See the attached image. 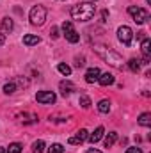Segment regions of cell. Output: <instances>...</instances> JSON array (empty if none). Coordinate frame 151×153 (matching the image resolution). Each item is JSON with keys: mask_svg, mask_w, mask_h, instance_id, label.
Listing matches in <instances>:
<instances>
[{"mask_svg": "<svg viewBox=\"0 0 151 153\" xmlns=\"http://www.w3.org/2000/svg\"><path fill=\"white\" fill-rule=\"evenodd\" d=\"M117 39L124 45V46H130L132 45V39H133V30L128 27V25H123L117 29Z\"/></svg>", "mask_w": 151, "mask_h": 153, "instance_id": "5", "label": "cell"}, {"mask_svg": "<svg viewBox=\"0 0 151 153\" xmlns=\"http://www.w3.org/2000/svg\"><path fill=\"white\" fill-rule=\"evenodd\" d=\"M78 103H80V107H82V109H89V107H91V98H89L87 94H80Z\"/></svg>", "mask_w": 151, "mask_h": 153, "instance_id": "19", "label": "cell"}, {"mask_svg": "<svg viewBox=\"0 0 151 153\" xmlns=\"http://www.w3.org/2000/svg\"><path fill=\"white\" fill-rule=\"evenodd\" d=\"M115 141H117V134H115V132H110V134H107V137H105L103 144H105V148H112Z\"/></svg>", "mask_w": 151, "mask_h": 153, "instance_id": "15", "label": "cell"}, {"mask_svg": "<svg viewBox=\"0 0 151 153\" xmlns=\"http://www.w3.org/2000/svg\"><path fill=\"white\" fill-rule=\"evenodd\" d=\"M93 50L107 62V64H110L114 68H119V70H123V64H124V61H123V57L117 53V52H114L110 50L109 46H105V45H94L93 46Z\"/></svg>", "mask_w": 151, "mask_h": 153, "instance_id": "1", "label": "cell"}, {"mask_svg": "<svg viewBox=\"0 0 151 153\" xmlns=\"http://www.w3.org/2000/svg\"><path fill=\"white\" fill-rule=\"evenodd\" d=\"M103 132H105V130H103V126H98V128H96V130H94V132H93L89 137H87V139H89L93 144H96V143H98V141L103 137Z\"/></svg>", "mask_w": 151, "mask_h": 153, "instance_id": "12", "label": "cell"}, {"mask_svg": "<svg viewBox=\"0 0 151 153\" xmlns=\"http://www.w3.org/2000/svg\"><path fill=\"white\" fill-rule=\"evenodd\" d=\"M41 38L39 36H34V34H27V36H23V45L25 46H34V45H38Z\"/></svg>", "mask_w": 151, "mask_h": 153, "instance_id": "14", "label": "cell"}, {"mask_svg": "<svg viewBox=\"0 0 151 153\" xmlns=\"http://www.w3.org/2000/svg\"><path fill=\"white\" fill-rule=\"evenodd\" d=\"M13 29H14V23H13V20L11 18H4L2 22H0V34H9V32H13Z\"/></svg>", "mask_w": 151, "mask_h": 153, "instance_id": "10", "label": "cell"}, {"mask_svg": "<svg viewBox=\"0 0 151 153\" xmlns=\"http://www.w3.org/2000/svg\"><path fill=\"white\" fill-rule=\"evenodd\" d=\"M124 153H142V150L141 148H128Z\"/></svg>", "mask_w": 151, "mask_h": 153, "instance_id": "28", "label": "cell"}, {"mask_svg": "<svg viewBox=\"0 0 151 153\" xmlns=\"http://www.w3.org/2000/svg\"><path fill=\"white\" fill-rule=\"evenodd\" d=\"M87 153H101L100 150H96V148H91V150H87Z\"/></svg>", "mask_w": 151, "mask_h": 153, "instance_id": "30", "label": "cell"}, {"mask_svg": "<svg viewBox=\"0 0 151 153\" xmlns=\"http://www.w3.org/2000/svg\"><path fill=\"white\" fill-rule=\"evenodd\" d=\"M57 70H59V73H62V75H66V76L71 75V68H70L68 64H64V62H61V64L57 66Z\"/></svg>", "mask_w": 151, "mask_h": 153, "instance_id": "24", "label": "cell"}, {"mask_svg": "<svg viewBox=\"0 0 151 153\" xmlns=\"http://www.w3.org/2000/svg\"><path fill=\"white\" fill-rule=\"evenodd\" d=\"M100 75H101V71H100L98 68H89V70L85 71V82H87V84H94V82H98Z\"/></svg>", "mask_w": 151, "mask_h": 153, "instance_id": "8", "label": "cell"}, {"mask_svg": "<svg viewBox=\"0 0 151 153\" xmlns=\"http://www.w3.org/2000/svg\"><path fill=\"white\" fill-rule=\"evenodd\" d=\"M94 13H96V7L91 2H80L71 7V16L76 22H89L94 18Z\"/></svg>", "mask_w": 151, "mask_h": 153, "instance_id": "2", "label": "cell"}, {"mask_svg": "<svg viewBox=\"0 0 151 153\" xmlns=\"http://www.w3.org/2000/svg\"><path fill=\"white\" fill-rule=\"evenodd\" d=\"M14 91H16V82H14V80L7 82V84L4 85V93H5V94H14Z\"/></svg>", "mask_w": 151, "mask_h": 153, "instance_id": "21", "label": "cell"}, {"mask_svg": "<svg viewBox=\"0 0 151 153\" xmlns=\"http://www.w3.org/2000/svg\"><path fill=\"white\" fill-rule=\"evenodd\" d=\"M32 153H44V143L41 139L32 144Z\"/></svg>", "mask_w": 151, "mask_h": 153, "instance_id": "23", "label": "cell"}, {"mask_svg": "<svg viewBox=\"0 0 151 153\" xmlns=\"http://www.w3.org/2000/svg\"><path fill=\"white\" fill-rule=\"evenodd\" d=\"M5 153H21V144L20 143H13L5 148Z\"/></svg>", "mask_w": 151, "mask_h": 153, "instance_id": "22", "label": "cell"}, {"mask_svg": "<svg viewBox=\"0 0 151 153\" xmlns=\"http://www.w3.org/2000/svg\"><path fill=\"white\" fill-rule=\"evenodd\" d=\"M98 82H100V85H103V87L112 85L114 84V75H110V73H101L100 78H98Z\"/></svg>", "mask_w": 151, "mask_h": 153, "instance_id": "13", "label": "cell"}, {"mask_svg": "<svg viewBox=\"0 0 151 153\" xmlns=\"http://www.w3.org/2000/svg\"><path fill=\"white\" fill-rule=\"evenodd\" d=\"M59 87H61L62 96H70V94L75 91V85H73V82H70V80H62V82L59 84Z\"/></svg>", "mask_w": 151, "mask_h": 153, "instance_id": "11", "label": "cell"}, {"mask_svg": "<svg viewBox=\"0 0 151 153\" xmlns=\"http://www.w3.org/2000/svg\"><path fill=\"white\" fill-rule=\"evenodd\" d=\"M29 18H30V23H32V25H38V27L43 25L44 20H46V9H44L43 5H34V7L30 9Z\"/></svg>", "mask_w": 151, "mask_h": 153, "instance_id": "4", "label": "cell"}, {"mask_svg": "<svg viewBox=\"0 0 151 153\" xmlns=\"http://www.w3.org/2000/svg\"><path fill=\"white\" fill-rule=\"evenodd\" d=\"M0 153H5V148H0Z\"/></svg>", "mask_w": 151, "mask_h": 153, "instance_id": "32", "label": "cell"}, {"mask_svg": "<svg viewBox=\"0 0 151 153\" xmlns=\"http://www.w3.org/2000/svg\"><path fill=\"white\" fill-rule=\"evenodd\" d=\"M4 43H5V36H4V34H0V45H4Z\"/></svg>", "mask_w": 151, "mask_h": 153, "instance_id": "31", "label": "cell"}, {"mask_svg": "<svg viewBox=\"0 0 151 153\" xmlns=\"http://www.w3.org/2000/svg\"><path fill=\"white\" fill-rule=\"evenodd\" d=\"M142 53H144V57H150L151 55V41L148 38H144L142 39Z\"/></svg>", "mask_w": 151, "mask_h": 153, "instance_id": "17", "label": "cell"}, {"mask_svg": "<svg viewBox=\"0 0 151 153\" xmlns=\"http://www.w3.org/2000/svg\"><path fill=\"white\" fill-rule=\"evenodd\" d=\"M59 36H61V34H59V29H57V27H52V29H50V38L57 39Z\"/></svg>", "mask_w": 151, "mask_h": 153, "instance_id": "26", "label": "cell"}, {"mask_svg": "<svg viewBox=\"0 0 151 153\" xmlns=\"http://www.w3.org/2000/svg\"><path fill=\"white\" fill-rule=\"evenodd\" d=\"M98 111L103 112V114L110 112V102H109V100H101V102L98 103Z\"/></svg>", "mask_w": 151, "mask_h": 153, "instance_id": "20", "label": "cell"}, {"mask_svg": "<svg viewBox=\"0 0 151 153\" xmlns=\"http://www.w3.org/2000/svg\"><path fill=\"white\" fill-rule=\"evenodd\" d=\"M48 153H64V148H62V144L55 143V144H52V146L48 148Z\"/></svg>", "mask_w": 151, "mask_h": 153, "instance_id": "25", "label": "cell"}, {"mask_svg": "<svg viewBox=\"0 0 151 153\" xmlns=\"http://www.w3.org/2000/svg\"><path fill=\"white\" fill-rule=\"evenodd\" d=\"M126 64H128L130 71H133V73H137V71L141 70V61H137V59H130Z\"/></svg>", "mask_w": 151, "mask_h": 153, "instance_id": "18", "label": "cell"}, {"mask_svg": "<svg viewBox=\"0 0 151 153\" xmlns=\"http://www.w3.org/2000/svg\"><path fill=\"white\" fill-rule=\"evenodd\" d=\"M87 137H89V132H87L85 128H82V130L76 132L75 137H70V144H82Z\"/></svg>", "mask_w": 151, "mask_h": 153, "instance_id": "9", "label": "cell"}, {"mask_svg": "<svg viewBox=\"0 0 151 153\" xmlns=\"http://www.w3.org/2000/svg\"><path fill=\"white\" fill-rule=\"evenodd\" d=\"M139 125L141 126H151V114L150 112H144V114H141L139 116Z\"/></svg>", "mask_w": 151, "mask_h": 153, "instance_id": "16", "label": "cell"}, {"mask_svg": "<svg viewBox=\"0 0 151 153\" xmlns=\"http://www.w3.org/2000/svg\"><path fill=\"white\" fill-rule=\"evenodd\" d=\"M107 16H109V11H101V22H107Z\"/></svg>", "mask_w": 151, "mask_h": 153, "instance_id": "29", "label": "cell"}, {"mask_svg": "<svg viewBox=\"0 0 151 153\" xmlns=\"http://www.w3.org/2000/svg\"><path fill=\"white\" fill-rule=\"evenodd\" d=\"M62 32H64V38L68 39L70 43H78L80 36L76 34V30L73 29V23L71 22H64L62 23Z\"/></svg>", "mask_w": 151, "mask_h": 153, "instance_id": "6", "label": "cell"}, {"mask_svg": "<svg viewBox=\"0 0 151 153\" xmlns=\"http://www.w3.org/2000/svg\"><path fill=\"white\" fill-rule=\"evenodd\" d=\"M128 14L133 18V22L135 23H139V25H142V23H146L148 20H150V13L146 11V9H142V7H137V5H130L128 7Z\"/></svg>", "mask_w": 151, "mask_h": 153, "instance_id": "3", "label": "cell"}, {"mask_svg": "<svg viewBox=\"0 0 151 153\" xmlns=\"http://www.w3.org/2000/svg\"><path fill=\"white\" fill-rule=\"evenodd\" d=\"M36 100H38L39 103H43V105H52V103H55L57 96L52 91H39L38 94H36Z\"/></svg>", "mask_w": 151, "mask_h": 153, "instance_id": "7", "label": "cell"}, {"mask_svg": "<svg viewBox=\"0 0 151 153\" xmlns=\"http://www.w3.org/2000/svg\"><path fill=\"white\" fill-rule=\"evenodd\" d=\"M76 68H82V66H84V64H85V62H84V57H76Z\"/></svg>", "mask_w": 151, "mask_h": 153, "instance_id": "27", "label": "cell"}]
</instances>
